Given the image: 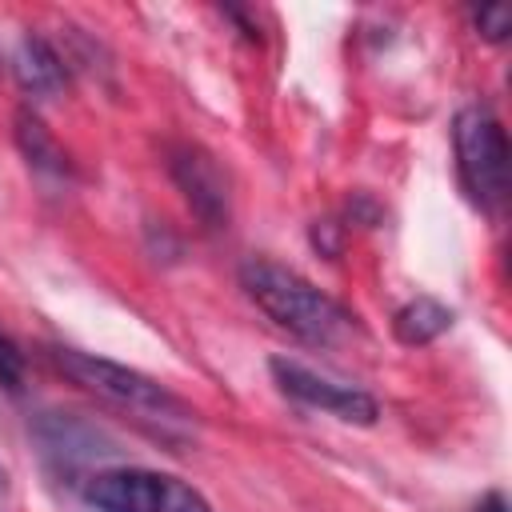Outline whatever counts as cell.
<instances>
[{"label":"cell","mask_w":512,"mask_h":512,"mask_svg":"<svg viewBox=\"0 0 512 512\" xmlns=\"http://www.w3.org/2000/svg\"><path fill=\"white\" fill-rule=\"evenodd\" d=\"M52 360L60 364L64 376H72L80 388H88L92 396L108 400L112 408L128 412L140 428L156 432L160 440L168 444H180V440H192L196 432V412L176 396L168 392L160 380L128 368V364H116V360H104V356H92V352H80V348H52Z\"/></svg>","instance_id":"cell-1"},{"label":"cell","mask_w":512,"mask_h":512,"mask_svg":"<svg viewBox=\"0 0 512 512\" xmlns=\"http://www.w3.org/2000/svg\"><path fill=\"white\" fill-rule=\"evenodd\" d=\"M240 288L272 324H280L284 332H292L304 344H316V348L340 344L356 328V316L336 296H328L308 276H300L296 268H284L276 260H260V256L244 260Z\"/></svg>","instance_id":"cell-2"},{"label":"cell","mask_w":512,"mask_h":512,"mask_svg":"<svg viewBox=\"0 0 512 512\" xmlns=\"http://www.w3.org/2000/svg\"><path fill=\"white\" fill-rule=\"evenodd\" d=\"M452 144H456V168L464 192L480 208H500L508 192V140L492 108L468 104L452 120Z\"/></svg>","instance_id":"cell-3"},{"label":"cell","mask_w":512,"mask_h":512,"mask_svg":"<svg viewBox=\"0 0 512 512\" xmlns=\"http://www.w3.org/2000/svg\"><path fill=\"white\" fill-rule=\"evenodd\" d=\"M96 512H212V504L180 476L156 468H104L84 480Z\"/></svg>","instance_id":"cell-4"},{"label":"cell","mask_w":512,"mask_h":512,"mask_svg":"<svg viewBox=\"0 0 512 512\" xmlns=\"http://www.w3.org/2000/svg\"><path fill=\"white\" fill-rule=\"evenodd\" d=\"M272 380L280 384L284 396L308 404V408H320L344 424H372L380 416V404L364 392V388H352V384H336L320 372H312L308 364L300 360H288V356H276L272 364Z\"/></svg>","instance_id":"cell-5"},{"label":"cell","mask_w":512,"mask_h":512,"mask_svg":"<svg viewBox=\"0 0 512 512\" xmlns=\"http://www.w3.org/2000/svg\"><path fill=\"white\" fill-rule=\"evenodd\" d=\"M172 180L180 184L184 200L208 228H228V184L204 148L180 144L172 152Z\"/></svg>","instance_id":"cell-6"},{"label":"cell","mask_w":512,"mask_h":512,"mask_svg":"<svg viewBox=\"0 0 512 512\" xmlns=\"http://www.w3.org/2000/svg\"><path fill=\"white\" fill-rule=\"evenodd\" d=\"M12 76H16V84H20L28 96L48 100V96H60V92H64V84H68V64H64V56H60L44 36L24 32V36L16 40V48H12Z\"/></svg>","instance_id":"cell-7"},{"label":"cell","mask_w":512,"mask_h":512,"mask_svg":"<svg viewBox=\"0 0 512 512\" xmlns=\"http://www.w3.org/2000/svg\"><path fill=\"white\" fill-rule=\"evenodd\" d=\"M16 144L28 160V168L44 180H68L72 176V164H68V152L56 144V136L40 124V116L32 112H20L16 116Z\"/></svg>","instance_id":"cell-8"},{"label":"cell","mask_w":512,"mask_h":512,"mask_svg":"<svg viewBox=\"0 0 512 512\" xmlns=\"http://www.w3.org/2000/svg\"><path fill=\"white\" fill-rule=\"evenodd\" d=\"M452 320H456V316H452L448 304H440L436 296H416V300H408L404 308H396L392 332H396L400 344L420 348V344H432L436 336H444V332L452 328Z\"/></svg>","instance_id":"cell-9"},{"label":"cell","mask_w":512,"mask_h":512,"mask_svg":"<svg viewBox=\"0 0 512 512\" xmlns=\"http://www.w3.org/2000/svg\"><path fill=\"white\" fill-rule=\"evenodd\" d=\"M0 384L12 388V392L24 388V352L4 328H0Z\"/></svg>","instance_id":"cell-10"},{"label":"cell","mask_w":512,"mask_h":512,"mask_svg":"<svg viewBox=\"0 0 512 512\" xmlns=\"http://www.w3.org/2000/svg\"><path fill=\"white\" fill-rule=\"evenodd\" d=\"M476 28H480V36L484 40H492V44H500L508 32H512V12L504 8V4H492V8H480L476 12Z\"/></svg>","instance_id":"cell-11"},{"label":"cell","mask_w":512,"mask_h":512,"mask_svg":"<svg viewBox=\"0 0 512 512\" xmlns=\"http://www.w3.org/2000/svg\"><path fill=\"white\" fill-rule=\"evenodd\" d=\"M12 508V476H8V468L0 464V512H8Z\"/></svg>","instance_id":"cell-12"},{"label":"cell","mask_w":512,"mask_h":512,"mask_svg":"<svg viewBox=\"0 0 512 512\" xmlns=\"http://www.w3.org/2000/svg\"><path fill=\"white\" fill-rule=\"evenodd\" d=\"M476 512H508V500H504V492H488V496H484V504H480Z\"/></svg>","instance_id":"cell-13"}]
</instances>
